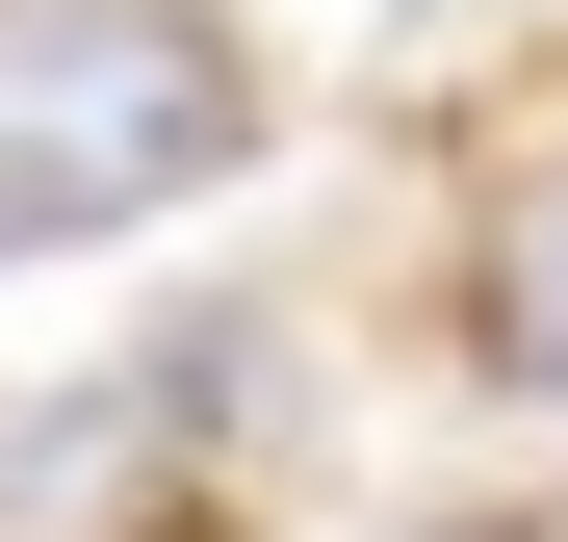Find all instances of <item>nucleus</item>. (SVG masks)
Instances as JSON below:
<instances>
[{"label": "nucleus", "instance_id": "nucleus-1", "mask_svg": "<svg viewBox=\"0 0 568 542\" xmlns=\"http://www.w3.org/2000/svg\"><path fill=\"white\" fill-rule=\"evenodd\" d=\"M258 155V27L233 0H0V258L155 233Z\"/></svg>", "mask_w": 568, "mask_h": 542}, {"label": "nucleus", "instance_id": "nucleus-2", "mask_svg": "<svg viewBox=\"0 0 568 542\" xmlns=\"http://www.w3.org/2000/svg\"><path fill=\"white\" fill-rule=\"evenodd\" d=\"M0 542H207V388L104 361V388L0 413Z\"/></svg>", "mask_w": 568, "mask_h": 542}, {"label": "nucleus", "instance_id": "nucleus-3", "mask_svg": "<svg viewBox=\"0 0 568 542\" xmlns=\"http://www.w3.org/2000/svg\"><path fill=\"white\" fill-rule=\"evenodd\" d=\"M439 361L568 439V130H491V181H465V233H439Z\"/></svg>", "mask_w": 568, "mask_h": 542}, {"label": "nucleus", "instance_id": "nucleus-4", "mask_svg": "<svg viewBox=\"0 0 568 542\" xmlns=\"http://www.w3.org/2000/svg\"><path fill=\"white\" fill-rule=\"evenodd\" d=\"M388 542H542V517H388Z\"/></svg>", "mask_w": 568, "mask_h": 542}]
</instances>
